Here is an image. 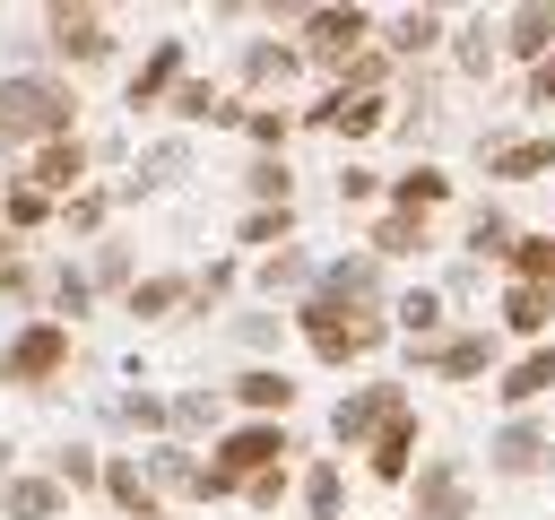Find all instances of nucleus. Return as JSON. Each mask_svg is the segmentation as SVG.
<instances>
[{"label":"nucleus","instance_id":"f257e3e1","mask_svg":"<svg viewBox=\"0 0 555 520\" xmlns=\"http://www.w3.org/2000/svg\"><path fill=\"white\" fill-rule=\"evenodd\" d=\"M78 130V87L61 69H9L0 78V156H26L43 139Z\"/></svg>","mask_w":555,"mask_h":520},{"label":"nucleus","instance_id":"f03ea898","mask_svg":"<svg viewBox=\"0 0 555 520\" xmlns=\"http://www.w3.org/2000/svg\"><path fill=\"white\" fill-rule=\"evenodd\" d=\"M295 329H304V347L338 373V364H364L373 347H390V303L382 312H347V303H330V295H295V312H286Z\"/></svg>","mask_w":555,"mask_h":520},{"label":"nucleus","instance_id":"7ed1b4c3","mask_svg":"<svg viewBox=\"0 0 555 520\" xmlns=\"http://www.w3.org/2000/svg\"><path fill=\"white\" fill-rule=\"evenodd\" d=\"M69 355H78V338H69V321H52V312H35L9 347H0V390H52L61 373H69Z\"/></svg>","mask_w":555,"mask_h":520},{"label":"nucleus","instance_id":"20e7f679","mask_svg":"<svg viewBox=\"0 0 555 520\" xmlns=\"http://www.w3.org/2000/svg\"><path fill=\"white\" fill-rule=\"evenodd\" d=\"M408 520H477V485L460 468V451H425L408 477Z\"/></svg>","mask_w":555,"mask_h":520},{"label":"nucleus","instance_id":"39448f33","mask_svg":"<svg viewBox=\"0 0 555 520\" xmlns=\"http://www.w3.org/2000/svg\"><path fill=\"white\" fill-rule=\"evenodd\" d=\"M373 26H382V17H373V9H356V0H347V9H304V43H295V52H304L312 69H330V78H338V69L373 43Z\"/></svg>","mask_w":555,"mask_h":520},{"label":"nucleus","instance_id":"423d86ee","mask_svg":"<svg viewBox=\"0 0 555 520\" xmlns=\"http://www.w3.org/2000/svg\"><path fill=\"white\" fill-rule=\"evenodd\" d=\"M494 364H503L494 329H442L434 347H408V373H425V381H486Z\"/></svg>","mask_w":555,"mask_h":520},{"label":"nucleus","instance_id":"0eeeda50","mask_svg":"<svg viewBox=\"0 0 555 520\" xmlns=\"http://www.w3.org/2000/svg\"><path fill=\"white\" fill-rule=\"evenodd\" d=\"M408 407H416L408 381H356V390L330 407V442H338V451H364V442H373L390 416H408Z\"/></svg>","mask_w":555,"mask_h":520},{"label":"nucleus","instance_id":"6e6552de","mask_svg":"<svg viewBox=\"0 0 555 520\" xmlns=\"http://www.w3.org/2000/svg\"><path fill=\"white\" fill-rule=\"evenodd\" d=\"M286 451H295V442H286V425H269V416H243V425H225V433L208 442V468L243 485V477H260V468H286Z\"/></svg>","mask_w":555,"mask_h":520},{"label":"nucleus","instance_id":"1a4fd4ad","mask_svg":"<svg viewBox=\"0 0 555 520\" xmlns=\"http://www.w3.org/2000/svg\"><path fill=\"white\" fill-rule=\"evenodd\" d=\"M43 43L69 61V69H95V61H113V17L104 9H43Z\"/></svg>","mask_w":555,"mask_h":520},{"label":"nucleus","instance_id":"9d476101","mask_svg":"<svg viewBox=\"0 0 555 520\" xmlns=\"http://www.w3.org/2000/svg\"><path fill=\"white\" fill-rule=\"evenodd\" d=\"M87 165H95V147L69 130V139H43V147H26V173H17V182H35V191L61 208V199H78V191H87Z\"/></svg>","mask_w":555,"mask_h":520},{"label":"nucleus","instance_id":"9b49d317","mask_svg":"<svg viewBox=\"0 0 555 520\" xmlns=\"http://www.w3.org/2000/svg\"><path fill=\"white\" fill-rule=\"evenodd\" d=\"M182 78H191V43H182V35H156V52L130 69V95H121V104H130V113H165V95H173Z\"/></svg>","mask_w":555,"mask_h":520},{"label":"nucleus","instance_id":"f8f14e48","mask_svg":"<svg viewBox=\"0 0 555 520\" xmlns=\"http://www.w3.org/2000/svg\"><path fill=\"white\" fill-rule=\"evenodd\" d=\"M312 295H330L347 312H382V260L373 251H338V260L312 269Z\"/></svg>","mask_w":555,"mask_h":520},{"label":"nucleus","instance_id":"ddd939ff","mask_svg":"<svg viewBox=\"0 0 555 520\" xmlns=\"http://www.w3.org/2000/svg\"><path fill=\"white\" fill-rule=\"evenodd\" d=\"M416 442H425V416H416V407H408V416H390V425L364 442V477H373V485H408V477H416V459H425Z\"/></svg>","mask_w":555,"mask_h":520},{"label":"nucleus","instance_id":"4468645a","mask_svg":"<svg viewBox=\"0 0 555 520\" xmlns=\"http://www.w3.org/2000/svg\"><path fill=\"white\" fill-rule=\"evenodd\" d=\"M546 468V425L538 416H503L486 442V477H538Z\"/></svg>","mask_w":555,"mask_h":520},{"label":"nucleus","instance_id":"2eb2a0df","mask_svg":"<svg viewBox=\"0 0 555 520\" xmlns=\"http://www.w3.org/2000/svg\"><path fill=\"white\" fill-rule=\"evenodd\" d=\"M486 173H494V182H546V173H555V130L494 139V147H486Z\"/></svg>","mask_w":555,"mask_h":520},{"label":"nucleus","instance_id":"dca6fc26","mask_svg":"<svg viewBox=\"0 0 555 520\" xmlns=\"http://www.w3.org/2000/svg\"><path fill=\"white\" fill-rule=\"evenodd\" d=\"M442 35H451V17H442V9H390V17L373 26V43H382L390 61H416V52H434Z\"/></svg>","mask_w":555,"mask_h":520},{"label":"nucleus","instance_id":"f3484780","mask_svg":"<svg viewBox=\"0 0 555 520\" xmlns=\"http://www.w3.org/2000/svg\"><path fill=\"white\" fill-rule=\"evenodd\" d=\"M104 503H113L121 520H165V494L147 485V468H139L130 451H113V459H104Z\"/></svg>","mask_w":555,"mask_h":520},{"label":"nucleus","instance_id":"a211bd4d","mask_svg":"<svg viewBox=\"0 0 555 520\" xmlns=\"http://www.w3.org/2000/svg\"><path fill=\"white\" fill-rule=\"evenodd\" d=\"M225 390H234V407H243V416H269V425H286V407H295V381H286L278 364H243Z\"/></svg>","mask_w":555,"mask_h":520},{"label":"nucleus","instance_id":"6ab92c4d","mask_svg":"<svg viewBox=\"0 0 555 520\" xmlns=\"http://www.w3.org/2000/svg\"><path fill=\"white\" fill-rule=\"evenodd\" d=\"M503 26V61H546L555 52V0H529V9H512V17H494Z\"/></svg>","mask_w":555,"mask_h":520},{"label":"nucleus","instance_id":"aec40b11","mask_svg":"<svg viewBox=\"0 0 555 520\" xmlns=\"http://www.w3.org/2000/svg\"><path fill=\"white\" fill-rule=\"evenodd\" d=\"M130 321H173V312H191V277L182 269H147V277H130Z\"/></svg>","mask_w":555,"mask_h":520},{"label":"nucleus","instance_id":"412c9836","mask_svg":"<svg viewBox=\"0 0 555 520\" xmlns=\"http://www.w3.org/2000/svg\"><path fill=\"white\" fill-rule=\"evenodd\" d=\"M546 390H555V347H529L520 364L494 373V399H503L512 416H529V399H546Z\"/></svg>","mask_w":555,"mask_h":520},{"label":"nucleus","instance_id":"4be33fe9","mask_svg":"<svg viewBox=\"0 0 555 520\" xmlns=\"http://www.w3.org/2000/svg\"><path fill=\"white\" fill-rule=\"evenodd\" d=\"M442 43H451V61H460V78H486V69L503 61V26H494L486 9H477V17H460V26L442 35Z\"/></svg>","mask_w":555,"mask_h":520},{"label":"nucleus","instance_id":"5701e85b","mask_svg":"<svg viewBox=\"0 0 555 520\" xmlns=\"http://www.w3.org/2000/svg\"><path fill=\"white\" fill-rule=\"evenodd\" d=\"M382 199H390V208H408V217H434V208L451 199V173H442V165H408V173H390V182H382Z\"/></svg>","mask_w":555,"mask_h":520},{"label":"nucleus","instance_id":"b1692460","mask_svg":"<svg viewBox=\"0 0 555 520\" xmlns=\"http://www.w3.org/2000/svg\"><path fill=\"white\" fill-rule=\"evenodd\" d=\"M425 243H434V225H425V217H408V208H382V217H373V234H364V251H373V260H416Z\"/></svg>","mask_w":555,"mask_h":520},{"label":"nucleus","instance_id":"393cba45","mask_svg":"<svg viewBox=\"0 0 555 520\" xmlns=\"http://www.w3.org/2000/svg\"><path fill=\"white\" fill-rule=\"evenodd\" d=\"M442 312H451V303H442L434 286H408V295H390V329H399L408 347H434V338H442Z\"/></svg>","mask_w":555,"mask_h":520},{"label":"nucleus","instance_id":"a878e982","mask_svg":"<svg viewBox=\"0 0 555 520\" xmlns=\"http://www.w3.org/2000/svg\"><path fill=\"white\" fill-rule=\"evenodd\" d=\"M69 494L52 477H0V520H61Z\"/></svg>","mask_w":555,"mask_h":520},{"label":"nucleus","instance_id":"bb28decb","mask_svg":"<svg viewBox=\"0 0 555 520\" xmlns=\"http://www.w3.org/2000/svg\"><path fill=\"white\" fill-rule=\"evenodd\" d=\"M165 113H173V121H234V130H243V104H234L225 87H208V78H182V87L165 95Z\"/></svg>","mask_w":555,"mask_h":520},{"label":"nucleus","instance_id":"cd10ccee","mask_svg":"<svg viewBox=\"0 0 555 520\" xmlns=\"http://www.w3.org/2000/svg\"><path fill=\"white\" fill-rule=\"evenodd\" d=\"M52 217H61V208H52V199H43L35 182H17V173H0V225H9L17 243H26V234H43Z\"/></svg>","mask_w":555,"mask_h":520},{"label":"nucleus","instance_id":"c85d7f7f","mask_svg":"<svg viewBox=\"0 0 555 520\" xmlns=\"http://www.w3.org/2000/svg\"><path fill=\"white\" fill-rule=\"evenodd\" d=\"M546 329H555V295L503 286V329H494V338H546Z\"/></svg>","mask_w":555,"mask_h":520},{"label":"nucleus","instance_id":"c756f323","mask_svg":"<svg viewBox=\"0 0 555 520\" xmlns=\"http://www.w3.org/2000/svg\"><path fill=\"white\" fill-rule=\"evenodd\" d=\"M503 269H512V286H538V295H555V234H512Z\"/></svg>","mask_w":555,"mask_h":520},{"label":"nucleus","instance_id":"7c9ffc66","mask_svg":"<svg viewBox=\"0 0 555 520\" xmlns=\"http://www.w3.org/2000/svg\"><path fill=\"white\" fill-rule=\"evenodd\" d=\"M295 69H304V52H295V43H243V87H251V95L286 87Z\"/></svg>","mask_w":555,"mask_h":520},{"label":"nucleus","instance_id":"2f4dec72","mask_svg":"<svg viewBox=\"0 0 555 520\" xmlns=\"http://www.w3.org/2000/svg\"><path fill=\"white\" fill-rule=\"evenodd\" d=\"M139 468H147L156 494H199V459H191V442H156Z\"/></svg>","mask_w":555,"mask_h":520},{"label":"nucleus","instance_id":"473e14b6","mask_svg":"<svg viewBox=\"0 0 555 520\" xmlns=\"http://www.w3.org/2000/svg\"><path fill=\"white\" fill-rule=\"evenodd\" d=\"M243 191H251V208H295V165L286 156H251L243 165Z\"/></svg>","mask_w":555,"mask_h":520},{"label":"nucleus","instance_id":"72a5a7b5","mask_svg":"<svg viewBox=\"0 0 555 520\" xmlns=\"http://www.w3.org/2000/svg\"><path fill=\"white\" fill-rule=\"evenodd\" d=\"M295 494H304V511H312V520H347V477H338V459H312Z\"/></svg>","mask_w":555,"mask_h":520},{"label":"nucleus","instance_id":"f704fd0d","mask_svg":"<svg viewBox=\"0 0 555 520\" xmlns=\"http://www.w3.org/2000/svg\"><path fill=\"white\" fill-rule=\"evenodd\" d=\"M234 243H243V251H260V260H269V251H286V243H295V208H251V217L234 225Z\"/></svg>","mask_w":555,"mask_h":520},{"label":"nucleus","instance_id":"c9c22d12","mask_svg":"<svg viewBox=\"0 0 555 520\" xmlns=\"http://www.w3.org/2000/svg\"><path fill=\"white\" fill-rule=\"evenodd\" d=\"M243 139H251L260 156H286V139H295V113H286V104H243Z\"/></svg>","mask_w":555,"mask_h":520},{"label":"nucleus","instance_id":"e433bc0d","mask_svg":"<svg viewBox=\"0 0 555 520\" xmlns=\"http://www.w3.org/2000/svg\"><path fill=\"white\" fill-rule=\"evenodd\" d=\"M43 477H52V485H61V494H87V485H104V459H95V451H87V442H61V451H52V468H43Z\"/></svg>","mask_w":555,"mask_h":520},{"label":"nucleus","instance_id":"4c0bfd02","mask_svg":"<svg viewBox=\"0 0 555 520\" xmlns=\"http://www.w3.org/2000/svg\"><path fill=\"white\" fill-rule=\"evenodd\" d=\"M338 95H390V52H382V43H364V52L338 69Z\"/></svg>","mask_w":555,"mask_h":520},{"label":"nucleus","instance_id":"58836bf2","mask_svg":"<svg viewBox=\"0 0 555 520\" xmlns=\"http://www.w3.org/2000/svg\"><path fill=\"white\" fill-rule=\"evenodd\" d=\"M312 269H321V260L286 243V251H269V260H260V295H278V286H295V295H312Z\"/></svg>","mask_w":555,"mask_h":520},{"label":"nucleus","instance_id":"ea45409f","mask_svg":"<svg viewBox=\"0 0 555 520\" xmlns=\"http://www.w3.org/2000/svg\"><path fill=\"white\" fill-rule=\"evenodd\" d=\"M104 217H113V199L87 182L78 199H61V217H52V225H61V234H104Z\"/></svg>","mask_w":555,"mask_h":520},{"label":"nucleus","instance_id":"a19ab883","mask_svg":"<svg viewBox=\"0 0 555 520\" xmlns=\"http://www.w3.org/2000/svg\"><path fill=\"white\" fill-rule=\"evenodd\" d=\"M512 234H520V225H512L503 208H477V217H468V251H477V260H503Z\"/></svg>","mask_w":555,"mask_h":520},{"label":"nucleus","instance_id":"79ce46f5","mask_svg":"<svg viewBox=\"0 0 555 520\" xmlns=\"http://www.w3.org/2000/svg\"><path fill=\"white\" fill-rule=\"evenodd\" d=\"M0 295H17V303L35 295V269H26V243H17L9 225H0Z\"/></svg>","mask_w":555,"mask_h":520},{"label":"nucleus","instance_id":"37998d69","mask_svg":"<svg viewBox=\"0 0 555 520\" xmlns=\"http://www.w3.org/2000/svg\"><path fill=\"white\" fill-rule=\"evenodd\" d=\"M225 295H234V260H208V269L191 277V312H217Z\"/></svg>","mask_w":555,"mask_h":520},{"label":"nucleus","instance_id":"c03bdc74","mask_svg":"<svg viewBox=\"0 0 555 520\" xmlns=\"http://www.w3.org/2000/svg\"><path fill=\"white\" fill-rule=\"evenodd\" d=\"M113 416H121V425H139V433H165V399H156V390H121V399H113Z\"/></svg>","mask_w":555,"mask_h":520},{"label":"nucleus","instance_id":"a18cd8bd","mask_svg":"<svg viewBox=\"0 0 555 520\" xmlns=\"http://www.w3.org/2000/svg\"><path fill=\"white\" fill-rule=\"evenodd\" d=\"M87 303H95V286H87V269H61V277H52V321H61V312L78 321Z\"/></svg>","mask_w":555,"mask_h":520},{"label":"nucleus","instance_id":"49530a36","mask_svg":"<svg viewBox=\"0 0 555 520\" xmlns=\"http://www.w3.org/2000/svg\"><path fill=\"white\" fill-rule=\"evenodd\" d=\"M286 494H295V477H286V468H260V477H243V503H251V511H278Z\"/></svg>","mask_w":555,"mask_h":520},{"label":"nucleus","instance_id":"de8ad7c7","mask_svg":"<svg viewBox=\"0 0 555 520\" xmlns=\"http://www.w3.org/2000/svg\"><path fill=\"white\" fill-rule=\"evenodd\" d=\"M87 286H121V295H130V251H121V243H95V269H87Z\"/></svg>","mask_w":555,"mask_h":520},{"label":"nucleus","instance_id":"09e8293b","mask_svg":"<svg viewBox=\"0 0 555 520\" xmlns=\"http://www.w3.org/2000/svg\"><path fill=\"white\" fill-rule=\"evenodd\" d=\"M338 199H347V208L382 199V173H373V165H338Z\"/></svg>","mask_w":555,"mask_h":520},{"label":"nucleus","instance_id":"8fccbe9b","mask_svg":"<svg viewBox=\"0 0 555 520\" xmlns=\"http://www.w3.org/2000/svg\"><path fill=\"white\" fill-rule=\"evenodd\" d=\"M165 425H217V399L208 390H182V399H165Z\"/></svg>","mask_w":555,"mask_h":520},{"label":"nucleus","instance_id":"3c124183","mask_svg":"<svg viewBox=\"0 0 555 520\" xmlns=\"http://www.w3.org/2000/svg\"><path fill=\"white\" fill-rule=\"evenodd\" d=\"M278 329H286V312H243V321H234L243 347H278Z\"/></svg>","mask_w":555,"mask_h":520},{"label":"nucleus","instance_id":"603ef678","mask_svg":"<svg viewBox=\"0 0 555 520\" xmlns=\"http://www.w3.org/2000/svg\"><path fill=\"white\" fill-rule=\"evenodd\" d=\"M173 173H182V139H165V147H147V173H139V182L156 191V182H173Z\"/></svg>","mask_w":555,"mask_h":520},{"label":"nucleus","instance_id":"864d4df0","mask_svg":"<svg viewBox=\"0 0 555 520\" xmlns=\"http://www.w3.org/2000/svg\"><path fill=\"white\" fill-rule=\"evenodd\" d=\"M529 104H555V52H546V61L529 69Z\"/></svg>","mask_w":555,"mask_h":520},{"label":"nucleus","instance_id":"5fc2aeb1","mask_svg":"<svg viewBox=\"0 0 555 520\" xmlns=\"http://www.w3.org/2000/svg\"><path fill=\"white\" fill-rule=\"evenodd\" d=\"M546 468H555V433H546Z\"/></svg>","mask_w":555,"mask_h":520}]
</instances>
